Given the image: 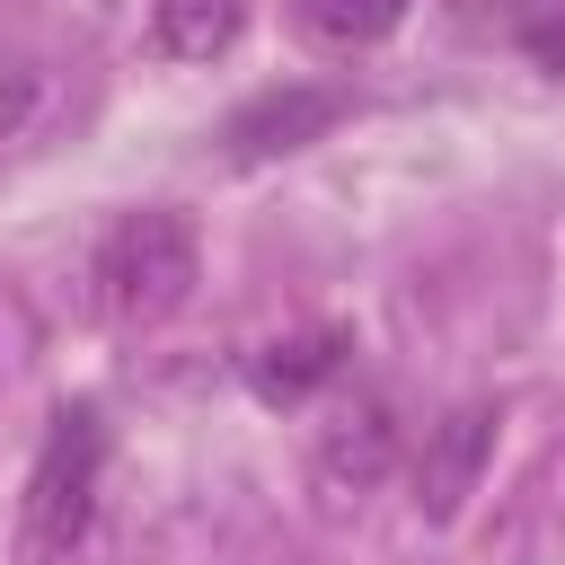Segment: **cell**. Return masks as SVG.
Instances as JSON below:
<instances>
[{"label":"cell","instance_id":"cell-1","mask_svg":"<svg viewBox=\"0 0 565 565\" xmlns=\"http://www.w3.org/2000/svg\"><path fill=\"white\" fill-rule=\"evenodd\" d=\"M88 282H97V309L115 318V327H159V318H177L185 300H194V282H203V256H194V230H185V212H124L106 238H97V265H88Z\"/></svg>","mask_w":565,"mask_h":565},{"label":"cell","instance_id":"cell-2","mask_svg":"<svg viewBox=\"0 0 565 565\" xmlns=\"http://www.w3.org/2000/svg\"><path fill=\"white\" fill-rule=\"evenodd\" d=\"M97 477H106V424L88 406H62L35 468H26V494H18V547L26 565H62L88 521H97Z\"/></svg>","mask_w":565,"mask_h":565},{"label":"cell","instance_id":"cell-3","mask_svg":"<svg viewBox=\"0 0 565 565\" xmlns=\"http://www.w3.org/2000/svg\"><path fill=\"white\" fill-rule=\"evenodd\" d=\"M388 468H397V415H388V397L344 406V415L309 441V494H318V512H353Z\"/></svg>","mask_w":565,"mask_h":565},{"label":"cell","instance_id":"cell-4","mask_svg":"<svg viewBox=\"0 0 565 565\" xmlns=\"http://www.w3.org/2000/svg\"><path fill=\"white\" fill-rule=\"evenodd\" d=\"M344 88H327V79H282V88H256L247 106H230V124H221V150L238 159V168H256V159H282V150H309L327 124H344Z\"/></svg>","mask_w":565,"mask_h":565},{"label":"cell","instance_id":"cell-5","mask_svg":"<svg viewBox=\"0 0 565 565\" xmlns=\"http://www.w3.org/2000/svg\"><path fill=\"white\" fill-rule=\"evenodd\" d=\"M494 459V406H450L441 424H424V450H415V512L424 521H459V503L477 494Z\"/></svg>","mask_w":565,"mask_h":565},{"label":"cell","instance_id":"cell-6","mask_svg":"<svg viewBox=\"0 0 565 565\" xmlns=\"http://www.w3.org/2000/svg\"><path fill=\"white\" fill-rule=\"evenodd\" d=\"M344 353H353V335H344V327H309V335H282V344L247 353V388H256L265 406H300L309 388H327V380L344 371Z\"/></svg>","mask_w":565,"mask_h":565},{"label":"cell","instance_id":"cell-7","mask_svg":"<svg viewBox=\"0 0 565 565\" xmlns=\"http://www.w3.org/2000/svg\"><path fill=\"white\" fill-rule=\"evenodd\" d=\"M247 26V0H150V53L168 62H221Z\"/></svg>","mask_w":565,"mask_h":565},{"label":"cell","instance_id":"cell-8","mask_svg":"<svg viewBox=\"0 0 565 565\" xmlns=\"http://www.w3.org/2000/svg\"><path fill=\"white\" fill-rule=\"evenodd\" d=\"M291 26L327 53H362L406 26V0H291Z\"/></svg>","mask_w":565,"mask_h":565},{"label":"cell","instance_id":"cell-9","mask_svg":"<svg viewBox=\"0 0 565 565\" xmlns=\"http://www.w3.org/2000/svg\"><path fill=\"white\" fill-rule=\"evenodd\" d=\"M26 106H35V79H26V71H9V79H0V132H18V124H26Z\"/></svg>","mask_w":565,"mask_h":565}]
</instances>
